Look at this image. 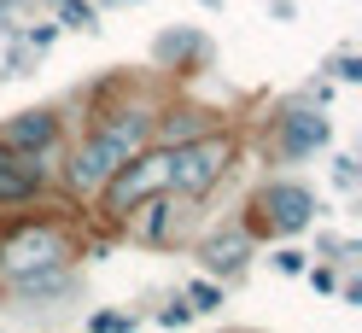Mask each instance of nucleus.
Instances as JSON below:
<instances>
[{
	"label": "nucleus",
	"mask_w": 362,
	"mask_h": 333,
	"mask_svg": "<svg viewBox=\"0 0 362 333\" xmlns=\"http://www.w3.org/2000/svg\"><path fill=\"white\" fill-rule=\"evenodd\" d=\"M146 135H152L146 111H117V117H105L94 135L76 146V158H71V182H76L82 193H100V187H105V175L117 170L129 152H141V146H146Z\"/></svg>",
	"instance_id": "1"
},
{
	"label": "nucleus",
	"mask_w": 362,
	"mask_h": 333,
	"mask_svg": "<svg viewBox=\"0 0 362 333\" xmlns=\"http://www.w3.org/2000/svg\"><path fill=\"white\" fill-rule=\"evenodd\" d=\"M170 187V152H129V158L105 175V211L111 216H129L141 199H152V193H164Z\"/></svg>",
	"instance_id": "2"
},
{
	"label": "nucleus",
	"mask_w": 362,
	"mask_h": 333,
	"mask_svg": "<svg viewBox=\"0 0 362 333\" xmlns=\"http://www.w3.org/2000/svg\"><path fill=\"white\" fill-rule=\"evenodd\" d=\"M47 263H64V234L53 222H18L0 240V269L6 275H30V269H47Z\"/></svg>",
	"instance_id": "3"
},
{
	"label": "nucleus",
	"mask_w": 362,
	"mask_h": 333,
	"mask_svg": "<svg viewBox=\"0 0 362 333\" xmlns=\"http://www.w3.org/2000/svg\"><path fill=\"white\" fill-rule=\"evenodd\" d=\"M222 170H228V141L222 135H199L170 152V187H181V193H205Z\"/></svg>",
	"instance_id": "4"
},
{
	"label": "nucleus",
	"mask_w": 362,
	"mask_h": 333,
	"mask_svg": "<svg viewBox=\"0 0 362 333\" xmlns=\"http://www.w3.org/2000/svg\"><path fill=\"white\" fill-rule=\"evenodd\" d=\"M59 135V117L53 111H24V117L0 123V152H24V158H41Z\"/></svg>",
	"instance_id": "5"
},
{
	"label": "nucleus",
	"mask_w": 362,
	"mask_h": 333,
	"mask_svg": "<svg viewBox=\"0 0 362 333\" xmlns=\"http://www.w3.org/2000/svg\"><path fill=\"white\" fill-rule=\"evenodd\" d=\"M257 211L275 222V228H304L310 222V211H315V199L304 193V187H292V182H275V187H263V199H257Z\"/></svg>",
	"instance_id": "6"
},
{
	"label": "nucleus",
	"mask_w": 362,
	"mask_h": 333,
	"mask_svg": "<svg viewBox=\"0 0 362 333\" xmlns=\"http://www.w3.org/2000/svg\"><path fill=\"white\" fill-rule=\"evenodd\" d=\"M41 187V164L24 158V152H12V158H0V205H24V199H35Z\"/></svg>",
	"instance_id": "7"
},
{
	"label": "nucleus",
	"mask_w": 362,
	"mask_h": 333,
	"mask_svg": "<svg viewBox=\"0 0 362 333\" xmlns=\"http://www.w3.org/2000/svg\"><path fill=\"white\" fill-rule=\"evenodd\" d=\"M322 141H327V123L315 117V111H286L281 117V146L286 152H315Z\"/></svg>",
	"instance_id": "8"
},
{
	"label": "nucleus",
	"mask_w": 362,
	"mask_h": 333,
	"mask_svg": "<svg viewBox=\"0 0 362 333\" xmlns=\"http://www.w3.org/2000/svg\"><path fill=\"white\" fill-rule=\"evenodd\" d=\"M129 216H134V234L158 246V240H170V216H175V205H170L164 193H152V199H141V205H134ZM129 216H123V222H129Z\"/></svg>",
	"instance_id": "9"
},
{
	"label": "nucleus",
	"mask_w": 362,
	"mask_h": 333,
	"mask_svg": "<svg viewBox=\"0 0 362 333\" xmlns=\"http://www.w3.org/2000/svg\"><path fill=\"white\" fill-rule=\"evenodd\" d=\"M240 257H245V234L211 240V252H205V263H211V269H240Z\"/></svg>",
	"instance_id": "10"
},
{
	"label": "nucleus",
	"mask_w": 362,
	"mask_h": 333,
	"mask_svg": "<svg viewBox=\"0 0 362 333\" xmlns=\"http://www.w3.org/2000/svg\"><path fill=\"white\" fill-rule=\"evenodd\" d=\"M64 24H71V30H88V24H94V6H88V0H64Z\"/></svg>",
	"instance_id": "11"
},
{
	"label": "nucleus",
	"mask_w": 362,
	"mask_h": 333,
	"mask_svg": "<svg viewBox=\"0 0 362 333\" xmlns=\"http://www.w3.org/2000/svg\"><path fill=\"white\" fill-rule=\"evenodd\" d=\"M187 298H193V310H216V304H222V293H216L211 281H193V286H187Z\"/></svg>",
	"instance_id": "12"
},
{
	"label": "nucleus",
	"mask_w": 362,
	"mask_h": 333,
	"mask_svg": "<svg viewBox=\"0 0 362 333\" xmlns=\"http://www.w3.org/2000/svg\"><path fill=\"white\" fill-rule=\"evenodd\" d=\"M88 327H100V333H117V327H134V322H129V316H117V310H105V316H94Z\"/></svg>",
	"instance_id": "13"
}]
</instances>
